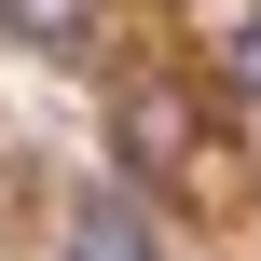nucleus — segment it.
Returning a JSON list of instances; mask_svg holds the SVG:
<instances>
[{"label":"nucleus","mask_w":261,"mask_h":261,"mask_svg":"<svg viewBox=\"0 0 261 261\" xmlns=\"http://www.w3.org/2000/svg\"><path fill=\"white\" fill-rule=\"evenodd\" d=\"M206 55L234 96H261V0H206Z\"/></svg>","instance_id":"nucleus-3"},{"label":"nucleus","mask_w":261,"mask_h":261,"mask_svg":"<svg viewBox=\"0 0 261 261\" xmlns=\"http://www.w3.org/2000/svg\"><path fill=\"white\" fill-rule=\"evenodd\" d=\"M110 151H124V179H193L206 165V124H193L179 83H124L110 96Z\"/></svg>","instance_id":"nucleus-1"},{"label":"nucleus","mask_w":261,"mask_h":261,"mask_svg":"<svg viewBox=\"0 0 261 261\" xmlns=\"http://www.w3.org/2000/svg\"><path fill=\"white\" fill-rule=\"evenodd\" d=\"M55 261H151V206H138V179H96V193L55 220Z\"/></svg>","instance_id":"nucleus-2"},{"label":"nucleus","mask_w":261,"mask_h":261,"mask_svg":"<svg viewBox=\"0 0 261 261\" xmlns=\"http://www.w3.org/2000/svg\"><path fill=\"white\" fill-rule=\"evenodd\" d=\"M0 28H14V41H83L96 0H0Z\"/></svg>","instance_id":"nucleus-4"}]
</instances>
